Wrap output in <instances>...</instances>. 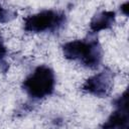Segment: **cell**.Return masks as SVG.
<instances>
[{"instance_id": "7", "label": "cell", "mask_w": 129, "mask_h": 129, "mask_svg": "<svg viewBox=\"0 0 129 129\" xmlns=\"http://www.w3.org/2000/svg\"><path fill=\"white\" fill-rule=\"evenodd\" d=\"M9 11L5 10L1 5H0V22H5L9 20Z\"/></svg>"}, {"instance_id": "4", "label": "cell", "mask_w": 129, "mask_h": 129, "mask_svg": "<svg viewBox=\"0 0 129 129\" xmlns=\"http://www.w3.org/2000/svg\"><path fill=\"white\" fill-rule=\"evenodd\" d=\"M112 86L113 77L111 72L102 71L89 78L83 85V90L98 97H105L110 93Z\"/></svg>"}, {"instance_id": "3", "label": "cell", "mask_w": 129, "mask_h": 129, "mask_svg": "<svg viewBox=\"0 0 129 129\" xmlns=\"http://www.w3.org/2000/svg\"><path fill=\"white\" fill-rule=\"evenodd\" d=\"M63 15L53 10H43L24 19V29L29 32H42L54 29L62 22Z\"/></svg>"}, {"instance_id": "6", "label": "cell", "mask_w": 129, "mask_h": 129, "mask_svg": "<svg viewBox=\"0 0 129 129\" xmlns=\"http://www.w3.org/2000/svg\"><path fill=\"white\" fill-rule=\"evenodd\" d=\"M115 22V12L102 11L97 13L91 20L90 27L93 32H98L103 29L111 27Z\"/></svg>"}, {"instance_id": "1", "label": "cell", "mask_w": 129, "mask_h": 129, "mask_svg": "<svg viewBox=\"0 0 129 129\" xmlns=\"http://www.w3.org/2000/svg\"><path fill=\"white\" fill-rule=\"evenodd\" d=\"M64 57L73 60H80L86 67L95 69L102 59V48L97 39H78L67 42L62 46Z\"/></svg>"}, {"instance_id": "9", "label": "cell", "mask_w": 129, "mask_h": 129, "mask_svg": "<svg viewBox=\"0 0 129 129\" xmlns=\"http://www.w3.org/2000/svg\"><path fill=\"white\" fill-rule=\"evenodd\" d=\"M128 5H129V2H125L122 6H121V10L123 11V13L125 14V15H128Z\"/></svg>"}, {"instance_id": "8", "label": "cell", "mask_w": 129, "mask_h": 129, "mask_svg": "<svg viewBox=\"0 0 129 129\" xmlns=\"http://www.w3.org/2000/svg\"><path fill=\"white\" fill-rule=\"evenodd\" d=\"M5 53H6V48H5L3 42H2V40H1V38H0V60L4 57Z\"/></svg>"}, {"instance_id": "5", "label": "cell", "mask_w": 129, "mask_h": 129, "mask_svg": "<svg viewBox=\"0 0 129 129\" xmlns=\"http://www.w3.org/2000/svg\"><path fill=\"white\" fill-rule=\"evenodd\" d=\"M117 109L103 124L102 129H128V102L125 92L116 102Z\"/></svg>"}, {"instance_id": "2", "label": "cell", "mask_w": 129, "mask_h": 129, "mask_svg": "<svg viewBox=\"0 0 129 129\" xmlns=\"http://www.w3.org/2000/svg\"><path fill=\"white\" fill-rule=\"evenodd\" d=\"M54 74L46 66L37 67L23 82L24 91L32 98L40 99L50 95L54 89Z\"/></svg>"}]
</instances>
